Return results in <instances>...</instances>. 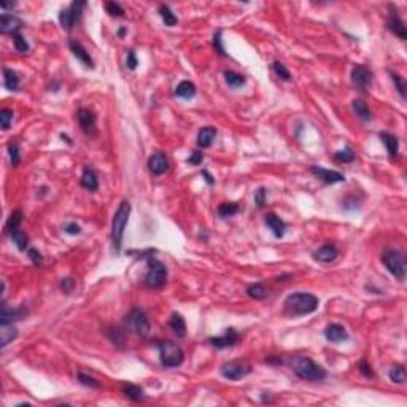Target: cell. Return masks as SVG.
Masks as SVG:
<instances>
[{
    "mask_svg": "<svg viewBox=\"0 0 407 407\" xmlns=\"http://www.w3.org/2000/svg\"><path fill=\"white\" fill-rule=\"evenodd\" d=\"M221 31H217L215 35H213V48L217 49V53L220 56H223V58H226V51H224V46H223V38H221Z\"/></svg>",
    "mask_w": 407,
    "mask_h": 407,
    "instance_id": "681fc988",
    "label": "cell"
},
{
    "mask_svg": "<svg viewBox=\"0 0 407 407\" xmlns=\"http://www.w3.org/2000/svg\"><path fill=\"white\" fill-rule=\"evenodd\" d=\"M8 156L11 161L13 167H18L21 162V153H19V145L18 144H10L8 145Z\"/></svg>",
    "mask_w": 407,
    "mask_h": 407,
    "instance_id": "7bdbcfd3",
    "label": "cell"
},
{
    "mask_svg": "<svg viewBox=\"0 0 407 407\" xmlns=\"http://www.w3.org/2000/svg\"><path fill=\"white\" fill-rule=\"evenodd\" d=\"M3 84L8 91H18L19 89V76L15 70L8 67H3Z\"/></svg>",
    "mask_w": 407,
    "mask_h": 407,
    "instance_id": "f1b7e54d",
    "label": "cell"
},
{
    "mask_svg": "<svg viewBox=\"0 0 407 407\" xmlns=\"http://www.w3.org/2000/svg\"><path fill=\"white\" fill-rule=\"evenodd\" d=\"M382 262L385 264V267L388 269V272L391 275H395L399 282L404 280L406 277V258L401 252L398 250H385L382 253Z\"/></svg>",
    "mask_w": 407,
    "mask_h": 407,
    "instance_id": "52a82bcc",
    "label": "cell"
},
{
    "mask_svg": "<svg viewBox=\"0 0 407 407\" xmlns=\"http://www.w3.org/2000/svg\"><path fill=\"white\" fill-rule=\"evenodd\" d=\"M64 231H66L67 234H70V235H76V234L81 232V227L78 226L76 223H69V224L64 226Z\"/></svg>",
    "mask_w": 407,
    "mask_h": 407,
    "instance_id": "db71d44e",
    "label": "cell"
},
{
    "mask_svg": "<svg viewBox=\"0 0 407 407\" xmlns=\"http://www.w3.org/2000/svg\"><path fill=\"white\" fill-rule=\"evenodd\" d=\"M339 256V250L335 245L333 244H326L323 247H320L315 253H313V259L318 261V262H323V264H328V262H333L335 261V258Z\"/></svg>",
    "mask_w": 407,
    "mask_h": 407,
    "instance_id": "ac0fdd59",
    "label": "cell"
},
{
    "mask_svg": "<svg viewBox=\"0 0 407 407\" xmlns=\"http://www.w3.org/2000/svg\"><path fill=\"white\" fill-rule=\"evenodd\" d=\"M69 48H70V51L74 53L75 58L80 61L84 67H89V69H94V62H92V58L89 56V53L86 51V49L83 48V45L80 43V41H76V40H69Z\"/></svg>",
    "mask_w": 407,
    "mask_h": 407,
    "instance_id": "e0dca14e",
    "label": "cell"
},
{
    "mask_svg": "<svg viewBox=\"0 0 407 407\" xmlns=\"http://www.w3.org/2000/svg\"><path fill=\"white\" fill-rule=\"evenodd\" d=\"M352 109L355 111V115L358 116L361 121H364V123H368V121H372L374 119L370 109L366 105V102L360 101V99H356V101L352 102Z\"/></svg>",
    "mask_w": 407,
    "mask_h": 407,
    "instance_id": "4316f807",
    "label": "cell"
},
{
    "mask_svg": "<svg viewBox=\"0 0 407 407\" xmlns=\"http://www.w3.org/2000/svg\"><path fill=\"white\" fill-rule=\"evenodd\" d=\"M224 81L229 88L237 89L245 84V76L240 74H235L232 70H227V72H224Z\"/></svg>",
    "mask_w": 407,
    "mask_h": 407,
    "instance_id": "d6a6232c",
    "label": "cell"
},
{
    "mask_svg": "<svg viewBox=\"0 0 407 407\" xmlns=\"http://www.w3.org/2000/svg\"><path fill=\"white\" fill-rule=\"evenodd\" d=\"M255 202L259 209H262V207L266 205V188H259L255 192Z\"/></svg>",
    "mask_w": 407,
    "mask_h": 407,
    "instance_id": "f907efd6",
    "label": "cell"
},
{
    "mask_svg": "<svg viewBox=\"0 0 407 407\" xmlns=\"http://www.w3.org/2000/svg\"><path fill=\"white\" fill-rule=\"evenodd\" d=\"M334 159L337 161V162H352L355 159V153H353V149L347 147L344 149H339V151H335L334 153Z\"/></svg>",
    "mask_w": 407,
    "mask_h": 407,
    "instance_id": "74e56055",
    "label": "cell"
},
{
    "mask_svg": "<svg viewBox=\"0 0 407 407\" xmlns=\"http://www.w3.org/2000/svg\"><path fill=\"white\" fill-rule=\"evenodd\" d=\"M105 10H107V13H109L110 16H116V18L124 16V8L118 2H107L105 3Z\"/></svg>",
    "mask_w": 407,
    "mask_h": 407,
    "instance_id": "60d3db41",
    "label": "cell"
},
{
    "mask_svg": "<svg viewBox=\"0 0 407 407\" xmlns=\"http://www.w3.org/2000/svg\"><path fill=\"white\" fill-rule=\"evenodd\" d=\"M18 330L13 323H2L0 325V347L5 348L6 345L16 339Z\"/></svg>",
    "mask_w": 407,
    "mask_h": 407,
    "instance_id": "603a6c76",
    "label": "cell"
},
{
    "mask_svg": "<svg viewBox=\"0 0 407 407\" xmlns=\"http://www.w3.org/2000/svg\"><path fill=\"white\" fill-rule=\"evenodd\" d=\"M129 215H131V204L129 201H123L118 205L115 217H113V223H111V244L116 253H119L121 247H123L124 229L127 226V221H129Z\"/></svg>",
    "mask_w": 407,
    "mask_h": 407,
    "instance_id": "3957f363",
    "label": "cell"
},
{
    "mask_svg": "<svg viewBox=\"0 0 407 407\" xmlns=\"http://www.w3.org/2000/svg\"><path fill=\"white\" fill-rule=\"evenodd\" d=\"M325 337L328 342H334V344H337V342H344L348 339V333L347 330L342 325L339 323H331L325 328Z\"/></svg>",
    "mask_w": 407,
    "mask_h": 407,
    "instance_id": "2e32d148",
    "label": "cell"
},
{
    "mask_svg": "<svg viewBox=\"0 0 407 407\" xmlns=\"http://www.w3.org/2000/svg\"><path fill=\"white\" fill-rule=\"evenodd\" d=\"M11 240L15 242V245L18 247L19 252H26V248H27V244H29V239H27V235L23 232V231H15V232H11Z\"/></svg>",
    "mask_w": 407,
    "mask_h": 407,
    "instance_id": "8d00e7d4",
    "label": "cell"
},
{
    "mask_svg": "<svg viewBox=\"0 0 407 407\" xmlns=\"http://www.w3.org/2000/svg\"><path fill=\"white\" fill-rule=\"evenodd\" d=\"M74 285H75V282L72 280V278H62V282H61V288H62V291L64 293H69L72 291V288H74Z\"/></svg>",
    "mask_w": 407,
    "mask_h": 407,
    "instance_id": "11a10c76",
    "label": "cell"
},
{
    "mask_svg": "<svg viewBox=\"0 0 407 407\" xmlns=\"http://www.w3.org/2000/svg\"><path fill=\"white\" fill-rule=\"evenodd\" d=\"M29 312L26 307H18V309H11V307L2 304V310H0V323H13V321L24 320Z\"/></svg>",
    "mask_w": 407,
    "mask_h": 407,
    "instance_id": "9a60e30c",
    "label": "cell"
},
{
    "mask_svg": "<svg viewBox=\"0 0 407 407\" xmlns=\"http://www.w3.org/2000/svg\"><path fill=\"white\" fill-rule=\"evenodd\" d=\"M239 209H240L239 204H235V202H223V204H220V207H218V217L220 218L232 217L239 212Z\"/></svg>",
    "mask_w": 407,
    "mask_h": 407,
    "instance_id": "836d02e7",
    "label": "cell"
},
{
    "mask_svg": "<svg viewBox=\"0 0 407 407\" xmlns=\"http://www.w3.org/2000/svg\"><path fill=\"white\" fill-rule=\"evenodd\" d=\"M264 223H266V226L272 231V234L277 239H282L285 232H287V224H285V221L278 218L275 213H267L266 218H264Z\"/></svg>",
    "mask_w": 407,
    "mask_h": 407,
    "instance_id": "ffe728a7",
    "label": "cell"
},
{
    "mask_svg": "<svg viewBox=\"0 0 407 407\" xmlns=\"http://www.w3.org/2000/svg\"><path fill=\"white\" fill-rule=\"evenodd\" d=\"M387 29H388L390 32L395 34L396 37H399L401 40H406V38H407L406 26H404V23H403V19L396 15V8H395V11L390 13V18H388V21H387Z\"/></svg>",
    "mask_w": 407,
    "mask_h": 407,
    "instance_id": "44dd1931",
    "label": "cell"
},
{
    "mask_svg": "<svg viewBox=\"0 0 407 407\" xmlns=\"http://www.w3.org/2000/svg\"><path fill=\"white\" fill-rule=\"evenodd\" d=\"M86 6V2H74L72 5L69 6V8L62 10L59 13V23H61V27L64 31L70 32L76 26V23L80 21L81 18V13H83V8Z\"/></svg>",
    "mask_w": 407,
    "mask_h": 407,
    "instance_id": "9c48e42d",
    "label": "cell"
},
{
    "mask_svg": "<svg viewBox=\"0 0 407 407\" xmlns=\"http://www.w3.org/2000/svg\"><path fill=\"white\" fill-rule=\"evenodd\" d=\"M390 380L391 382H395L398 385H403L406 382V370L404 368L401 366V364H396V366H393L390 369Z\"/></svg>",
    "mask_w": 407,
    "mask_h": 407,
    "instance_id": "d590c367",
    "label": "cell"
},
{
    "mask_svg": "<svg viewBox=\"0 0 407 407\" xmlns=\"http://www.w3.org/2000/svg\"><path fill=\"white\" fill-rule=\"evenodd\" d=\"M169 326L177 337L183 339L185 335H186V323H185V318L180 315V313H172V315H170Z\"/></svg>",
    "mask_w": 407,
    "mask_h": 407,
    "instance_id": "484cf974",
    "label": "cell"
},
{
    "mask_svg": "<svg viewBox=\"0 0 407 407\" xmlns=\"http://www.w3.org/2000/svg\"><path fill=\"white\" fill-rule=\"evenodd\" d=\"M23 223V212H21L19 209L18 210H13L11 212V215L8 217V220H6V224H5V231L11 234V232H15L19 229V224Z\"/></svg>",
    "mask_w": 407,
    "mask_h": 407,
    "instance_id": "1f68e13d",
    "label": "cell"
},
{
    "mask_svg": "<svg viewBox=\"0 0 407 407\" xmlns=\"http://www.w3.org/2000/svg\"><path fill=\"white\" fill-rule=\"evenodd\" d=\"M0 6H2L3 10H6V8H15V6H16V3H6V2H0Z\"/></svg>",
    "mask_w": 407,
    "mask_h": 407,
    "instance_id": "680465c9",
    "label": "cell"
},
{
    "mask_svg": "<svg viewBox=\"0 0 407 407\" xmlns=\"http://www.w3.org/2000/svg\"><path fill=\"white\" fill-rule=\"evenodd\" d=\"M221 375L227 380H240V378H245L247 375L252 374V364L242 360H235V361H227L221 366Z\"/></svg>",
    "mask_w": 407,
    "mask_h": 407,
    "instance_id": "ba28073f",
    "label": "cell"
},
{
    "mask_svg": "<svg viewBox=\"0 0 407 407\" xmlns=\"http://www.w3.org/2000/svg\"><path fill=\"white\" fill-rule=\"evenodd\" d=\"M78 382H80L81 385H84V387H89V388H99L101 387V383L97 382V378L91 377V375L84 374V372H78Z\"/></svg>",
    "mask_w": 407,
    "mask_h": 407,
    "instance_id": "b9f144b4",
    "label": "cell"
},
{
    "mask_svg": "<svg viewBox=\"0 0 407 407\" xmlns=\"http://www.w3.org/2000/svg\"><path fill=\"white\" fill-rule=\"evenodd\" d=\"M267 363H277V364H282V360L278 358V356H269V358H266Z\"/></svg>",
    "mask_w": 407,
    "mask_h": 407,
    "instance_id": "6f0895ef",
    "label": "cell"
},
{
    "mask_svg": "<svg viewBox=\"0 0 407 407\" xmlns=\"http://www.w3.org/2000/svg\"><path fill=\"white\" fill-rule=\"evenodd\" d=\"M239 339H240L239 333L235 331L234 328H227V330H224L223 335H218V337H210V344L215 348L223 350V348H229V347L235 345L239 342Z\"/></svg>",
    "mask_w": 407,
    "mask_h": 407,
    "instance_id": "7c38bea8",
    "label": "cell"
},
{
    "mask_svg": "<svg viewBox=\"0 0 407 407\" xmlns=\"http://www.w3.org/2000/svg\"><path fill=\"white\" fill-rule=\"evenodd\" d=\"M202 159H204V156H202L201 151H192L191 156L188 158V162L192 164V166H199V164L202 162Z\"/></svg>",
    "mask_w": 407,
    "mask_h": 407,
    "instance_id": "f5cc1de1",
    "label": "cell"
},
{
    "mask_svg": "<svg viewBox=\"0 0 407 407\" xmlns=\"http://www.w3.org/2000/svg\"><path fill=\"white\" fill-rule=\"evenodd\" d=\"M352 81L358 89L368 91L372 84V72L366 66H355L352 69Z\"/></svg>",
    "mask_w": 407,
    "mask_h": 407,
    "instance_id": "30bf717a",
    "label": "cell"
},
{
    "mask_svg": "<svg viewBox=\"0 0 407 407\" xmlns=\"http://www.w3.org/2000/svg\"><path fill=\"white\" fill-rule=\"evenodd\" d=\"M247 295H248V297L255 299V301H262V299L267 297L269 293L262 283H252L247 287Z\"/></svg>",
    "mask_w": 407,
    "mask_h": 407,
    "instance_id": "f546056e",
    "label": "cell"
},
{
    "mask_svg": "<svg viewBox=\"0 0 407 407\" xmlns=\"http://www.w3.org/2000/svg\"><path fill=\"white\" fill-rule=\"evenodd\" d=\"M81 186L88 191H97L99 188V180H97V175L92 169L86 167L83 170V175H81Z\"/></svg>",
    "mask_w": 407,
    "mask_h": 407,
    "instance_id": "83f0119b",
    "label": "cell"
},
{
    "mask_svg": "<svg viewBox=\"0 0 407 407\" xmlns=\"http://www.w3.org/2000/svg\"><path fill=\"white\" fill-rule=\"evenodd\" d=\"M310 172L315 175L317 178H320L321 182L326 185H334V183H342L345 182V175L337 172V170H331V169H325V167H318V166H312Z\"/></svg>",
    "mask_w": 407,
    "mask_h": 407,
    "instance_id": "8fae6325",
    "label": "cell"
},
{
    "mask_svg": "<svg viewBox=\"0 0 407 407\" xmlns=\"http://www.w3.org/2000/svg\"><path fill=\"white\" fill-rule=\"evenodd\" d=\"M272 69H274V72L278 78H282L283 81H290L291 80V74H290V70L285 67V64L280 62V61H275L272 64Z\"/></svg>",
    "mask_w": 407,
    "mask_h": 407,
    "instance_id": "f35d334b",
    "label": "cell"
},
{
    "mask_svg": "<svg viewBox=\"0 0 407 407\" xmlns=\"http://www.w3.org/2000/svg\"><path fill=\"white\" fill-rule=\"evenodd\" d=\"M124 326L129 330L132 334L140 335V337H147L151 330V325H149V320L147 317V313L140 309H132L127 315L124 317Z\"/></svg>",
    "mask_w": 407,
    "mask_h": 407,
    "instance_id": "8992f818",
    "label": "cell"
},
{
    "mask_svg": "<svg viewBox=\"0 0 407 407\" xmlns=\"http://www.w3.org/2000/svg\"><path fill=\"white\" fill-rule=\"evenodd\" d=\"M121 391H123V395L126 398L132 399V401L139 403V401H144L145 399V391L139 385H132V383H123L121 385Z\"/></svg>",
    "mask_w": 407,
    "mask_h": 407,
    "instance_id": "d4e9b609",
    "label": "cell"
},
{
    "mask_svg": "<svg viewBox=\"0 0 407 407\" xmlns=\"http://www.w3.org/2000/svg\"><path fill=\"white\" fill-rule=\"evenodd\" d=\"M159 350V360L164 368L172 369V368H178L185 360V353L183 350L178 347L174 342H158L156 344Z\"/></svg>",
    "mask_w": 407,
    "mask_h": 407,
    "instance_id": "277c9868",
    "label": "cell"
},
{
    "mask_svg": "<svg viewBox=\"0 0 407 407\" xmlns=\"http://www.w3.org/2000/svg\"><path fill=\"white\" fill-rule=\"evenodd\" d=\"M124 34H126V27H121V29L118 31V37H123Z\"/></svg>",
    "mask_w": 407,
    "mask_h": 407,
    "instance_id": "94428289",
    "label": "cell"
},
{
    "mask_svg": "<svg viewBox=\"0 0 407 407\" xmlns=\"http://www.w3.org/2000/svg\"><path fill=\"white\" fill-rule=\"evenodd\" d=\"M215 137H217V129H215V127L205 126L197 134V145L201 147V148H209V147H212Z\"/></svg>",
    "mask_w": 407,
    "mask_h": 407,
    "instance_id": "cb8c5ba5",
    "label": "cell"
},
{
    "mask_svg": "<svg viewBox=\"0 0 407 407\" xmlns=\"http://www.w3.org/2000/svg\"><path fill=\"white\" fill-rule=\"evenodd\" d=\"M159 15H161V18H162V21H164V24L169 26V27H174V26L178 23L177 16L174 15L172 10H170L167 5H161V6H159Z\"/></svg>",
    "mask_w": 407,
    "mask_h": 407,
    "instance_id": "e575fe53",
    "label": "cell"
},
{
    "mask_svg": "<svg viewBox=\"0 0 407 407\" xmlns=\"http://www.w3.org/2000/svg\"><path fill=\"white\" fill-rule=\"evenodd\" d=\"M167 280V267L164 266V264L156 259L154 256H149L148 258V269H147V274H145V278H144V283L147 285L148 288H162L164 283Z\"/></svg>",
    "mask_w": 407,
    "mask_h": 407,
    "instance_id": "5b68a950",
    "label": "cell"
},
{
    "mask_svg": "<svg viewBox=\"0 0 407 407\" xmlns=\"http://www.w3.org/2000/svg\"><path fill=\"white\" fill-rule=\"evenodd\" d=\"M391 75V81L395 83V86L399 92V96H401V99H406V89H407V84L404 81V78L399 75V74H395V72H390Z\"/></svg>",
    "mask_w": 407,
    "mask_h": 407,
    "instance_id": "ab89813d",
    "label": "cell"
},
{
    "mask_svg": "<svg viewBox=\"0 0 407 407\" xmlns=\"http://www.w3.org/2000/svg\"><path fill=\"white\" fill-rule=\"evenodd\" d=\"M148 169H149V172H151L153 175L166 174L167 170H169V159H167V156L164 154V153H161V151L153 153L148 158Z\"/></svg>",
    "mask_w": 407,
    "mask_h": 407,
    "instance_id": "4fadbf2b",
    "label": "cell"
},
{
    "mask_svg": "<svg viewBox=\"0 0 407 407\" xmlns=\"http://www.w3.org/2000/svg\"><path fill=\"white\" fill-rule=\"evenodd\" d=\"M358 370L366 377V378H372L374 377V370H372V366L369 364V361L366 358H363L360 363H358Z\"/></svg>",
    "mask_w": 407,
    "mask_h": 407,
    "instance_id": "c3c4849f",
    "label": "cell"
},
{
    "mask_svg": "<svg viewBox=\"0 0 407 407\" xmlns=\"http://www.w3.org/2000/svg\"><path fill=\"white\" fill-rule=\"evenodd\" d=\"M13 41H15L16 51H19V53H27V51H29V43H27L26 38L21 34L13 35Z\"/></svg>",
    "mask_w": 407,
    "mask_h": 407,
    "instance_id": "f6af8a7d",
    "label": "cell"
},
{
    "mask_svg": "<svg viewBox=\"0 0 407 407\" xmlns=\"http://www.w3.org/2000/svg\"><path fill=\"white\" fill-rule=\"evenodd\" d=\"M202 177L205 178V182L209 183V185H213V183H215V180H213V177L209 174V170H204V172H202Z\"/></svg>",
    "mask_w": 407,
    "mask_h": 407,
    "instance_id": "9f6ffc18",
    "label": "cell"
},
{
    "mask_svg": "<svg viewBox=\"0 0 407 407\" xmlns=\"http://www.w3.org/2000/svg\"><path fill=\"white\" fill-rule=\"evenodd\" d=\"M175 96L182 99H191L196 96V86L191 81L185 80L182 83H178V86L175 88Z\"/></svg>",
    "mask_w": 407,
    "mask_h": 407,
    "instance_id": "4dcf8cb0",
    "label": "cell"
},
{
    "mask_svg": "<svg viewBox=\"0 0 407 407\" xmlns=\"http://www.w3.org/2000/svg\"><path fill=\"white\" fill-rule=\"evenodd\" d=\"M105 333L110 337V340L113 342V345L123 348V345H124V335H123V333H121L119 330H110V331H105Z\"/></svg>",
    "mask_w": 407,
    "mask_h": 407,
    "instance_id": "ee69618b",
    "label": "cell"
},
{
    "mask_svg": "<svg viewBox=\"0 0 407 407\" xmlns=\"http://www.w3.org/2000/svg\"><path fill=\"white\" fill-rule=\"evenodd\" d=\"M76 119L84 134L94 135L96 134V115L88 109H80L76 111Z\"/></svg>",
    "mask_w": 407,
    "mask_h": 407,
    "instance_id": "5bb4252c",
    "label": "cell"
},
{
    "mask_svg": "<svg viewBox=\"0 0 407 407\" xmlns=\"http://www.w3.org/2000/svg\"><path fill=\"white\" fill-rule=\"evenodd\" d=\"M61 139H62V140H66V142H67V144H69V145H72V140H70V139L67 137V135H64V134H61Z\"/></svg>",
    "mask_w": 407,
    "mask_h": 407,
    "instance_id": "91938a15",
    "label": "cell"
},
{
    "mask_svg": "<svg viewBox=\"0 0 407 407\" xmlns=\"http://www.w3.org/2000/svg\"><path fill=\"white\" fill-rule=\"evenodd\" d=\"M21 26H23V21H21L18 16H13V15H3L0 16V32L2 34H13L16 35L18 31L21 29Z\"/></svg>",
    "mask_w": 407,
    "mask_h": 407,
    "instance_id": "d6986e66",
    "label": "cell"
},
{
    "mask_svg": "<svg viewBox=\"0 0 407 407\" xmlns=\"http://www.w3.org/2000/svg\"><path fill=\"white\" fill-rule=\"evenodd\" d=\"M27 256H29L31 261H32L37 267H41V266H43L45 259H43V256H41V253L38 252L37 248H29V250H27Z\"/></svg>",
    "mask_w": 407,
    "mask_h": 407,
    "instance_id": "7dc6e473",
    "label": "cell"
},
{
    "mask_svg": "<svg viewBox=\"0 0 407 407\" xmlns=\"http://www.w3.org/2000/svg\"><path fill=\"white\" fill-rule=\"evenodd\" d=\"M380 140H382V144L385 145V148H387V151L390 154V158H398V154H399V140L396 135H393L390 132H380Z\"/></svg>",
    "mask_w": 407,
    "mask_h": 407,
    "instance_id": "7402d4cb",
    "label": "cell"
},
{
    "mask_svg": "<svg viewBox=\"0 0 407 407\" xmlns=\"http://www.w3.org/2000/svg\"><path fill=\"white\" fill-rule=\"evenodd\" d=\"M13 115H15V113H13L10 109H3L2 111H0V123H2L3 131H6L10 127L11 121H13Z\"/></svg>",
    "mask_w": 407,
    "mask_h": 407,
    "instance_id": "bcb514c9",
    "label": "cell"
},
{
    "mask_svg": "<svg viewBox=\"0 0 407 407\" xmlns=\"http://www.w3.org/2000/svg\"><path fill=\"white\" fill-rule=\"evenodd\" d=\"M318 297L312 293H293L290 295L283 302V309L285 313L290 317H302V315H309V313H313L318 309Z\"/></svg>",
    "mask_w": 407,
    "mask_h": 407,
    "instance_id": "6da1fadb",
    "label": "cell"
},
{
    "mask_svg": "<svg viewBox=\"0 0 407 407\" xmlns=\"http://www.w3.org/2000/svg\"><path fill=\"white\" fill-rule=\"evenodd\" d=\"M139 66V61H137V56H135L134 51H129L127 53V58H126V67L129 70H135Z\"/></svg>",
    "mask_w": 407,
    "mask_h": 407,
    "instance_id": "816d5d0a",
    "label": "cell"
},
{
    "mask_svg": "<svg viewBox=\"0 0 407 407\" xmlns=\"http://www.w3.org/2000/svg\"><path fill=\"white\" fill-rule=\"evenodd\" d=\"M293 372L305 382H321L326 378V370L309 356H297L293 361Z\"/></svg>",
    "mask_w": 407,
    "mask_h": 407,
    "instance_id": "7a4b0ae2",
    "label": "cell"
}]
</instances>
